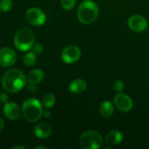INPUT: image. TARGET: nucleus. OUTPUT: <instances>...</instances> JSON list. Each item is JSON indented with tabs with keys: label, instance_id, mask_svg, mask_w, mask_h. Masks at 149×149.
I'll return each instance as SVG.
<instances>
[{
	"label": "nucleus",
	"instance_id": "obj_12",
	"mask_svg": "<svg viewBox=\"0 0 149 149\" xmlns=\"http://www.w3.org/2000/svg\"><path fill=\"white\" fill-rule=\"evenodd\" d=\"M33 133L39 139H46L52 135V129L49 124L42 122V123H38V125L35 126V127L33 129Z\"/></svg>",
	"mask_w": 149,
	"mask_h": 149
},
{
	"label": "nucleus",
	"instance_id": "obj_19",
	"mask_svg": "<svg viewBox=\"0 0 149 149\" xmlns=\"http://www.w3.org/2000/svg\"><path fill=\"white\" fill-rule=\"evenodd\" d=\"M75 3H76V0H60L61 6L66 10H72L75 6Z\"/></svg>",
	"mask_w": 149,
	"mask_h": 149
},
{
	"label": "nucleus",
	"instance_id": "obj_9",
	"mask_svg": "<svg viewBox=\"0 0 149 149\" xmlns=\"http://www.w3.org/2000/svg\"><path fill=\"white\" fill-rule=\"evenodd\" d=\"M127 24L129 28L135 32H142L148 26V20L141 15H133L128 18Z\"/></svg>",
	"mask_w": 149,
	"mask_h": 149
},
{
	"label": "nucleus",
	"instance_id": "obj_16",
	"mask_svg": "<svg viewBox=\"0 0 149 149\" xmlns=\"http://www.w3.org/2000/svg\"><path fill=\"white\" fill-rule=\"evenodd\" d=\"M114 112V107L110 101H104L100 107V113L104 118H109Z\"/></svg>",
	"mask_w": 149,
	"mask_h": 149
},
{
	"label": "nucleus",
	"instance_id": "obj_14",
	"mask_svg": "<svg viewBox=\"0 0 149 149\" xmlns=\"http://www.w3.org/2000/svg\"><path fill=\"white\" fill-rule=\"evenodd\" d=\"M87 87L86 82L82 79H76L69 85V90L73 93H81Z\"/></svg>",
	"mask_w": 149,
	"mask_h": 149
},
{
	"label": "nucleus",
	"instance_id": "obj_27",
	"mask_svg": "<svg viewBox=\"0 0 149 149\" xmlns=\"http://www.w3.org/2000/svg\"><path fill=\"white\" fill-rule=\"evenodd\" d=\"M39 148L46 149V148H45V147H43V146H38V147H36V148H35V149H39Z\"/></svg>",
	"mask_w": 149,
	"mask_h": 149
},
{
	"label": "nucleus",
	"instance_id": "obj_20",
	"mask_svg": "<svg viewBox=\"0 0 149 149\" xmlns=\"http://www.w3.org/2000/svg\"><path fill=\"white\" fill-rule=\"evenodd\" d=\"M12 7L11 0H0V10L2 11H9Z\"/></svg>",
	"mask_w": 149,
	"mask_h": 149
},
{
	"label": "nucleus",
	"instance_id": "obj_4",
	"mask_svg": "<svg viewBox=\"0 0 149 149\" xmlns=\"http://www.w3.org/2000/svg\"><path fill=\"white\" fill-rule=\"evenodd\" d=\"M34 41V34L29 28L24 27L19 29L14 36V45L21 52H26L32 48Z\"/></svg>",
	"mask_w": 149,
	"mask_h": 149
},
{
	"label": "nucleus",
	"instance_id": "obj_11",
	"mask_svg": "<svg viewBox=\"0 0 149 149\" xmlns=\"http://www.w3.org/2000/svg\"><path fill=\"white\" fill-rule=\"evenodd\" d=\"M3 115L10 120H17L22 114V108L15 102H6L3 108Z\"/></svg>",
	"mask_w": 149,
	"mask_h": 149
},
{
	"label": "nucleus",
	"instance_id": "obj_1",
	"mask_svg": "<svg viewBox=\"0 0 149 149\" xmlns=\"http://www.w3.org/2000/svg\"><path fill=\"white\" fill-rule=\"evenodd\" d=\"M27 79L24 73L19 69L7 71L2 78L3 88L10 93H17L26 85Z\"/></svg>",
	"mask_w": 149,
	"mask_h": 149
},
{
	"label": "nucleus",
	"instance_id": "obj_23",
	"mask_svg": "<svg viewBox=\"0 0 149 149\" xmlns=\"http://www.w3.org/2000/svg\"><path fill=\"white\" fill-rule=\"evenodd\" d=\"M8 95L6 93H0V103H3V104H5L6 102H8Z\"/></svg>",
	"mask_w": 149,
	"mask_h": 149
},
{
	"label": "nucleus",
	"instance_id": "obj_6",
	"mask_svg": "<svg viewBox=\"0 0 149 149\" xmlns=\"http://www.w3.org/2000/svg\"><path fill=\"white\" fill-rule=\"evenodd\" d=\"M25 17L31 24L35 26H40L44 24L46 20L45 12L37 7H31L28 9L25 12Z\"/></svg>",
	"mask_w": 149,
	"mask_h": 149
},
{
	"label": "nucleus",
	"instance_id": "obj_5",
	"mask_svg": "<svg viewBox=\"0 0 149 149\" xmlns=\"http://www.w3.org/2000/svg\"><path fill=\"white\" fill-rule=\"evenodd\" d=\"M102 143L101 134L94 130L85 132L79 138V145L83 149H98L102 146Z\"/></svg>",
	"mask_w": 149,
	"mask_h": 149
},
{
	"label": "nucleus",
	"instance_id": "obj_10",
	"mask_svg": "<svg viewBox=\"0 0 149 149\" xmlns=\"http://www.w3.org/2000/svg\"><path fill=\"white\" fill-rule=\"evenodd\" d=\"M113 101L115 107L121 112H128L133 108L132 99L125 93H117L113 98Z\"/></svg>",
	"mask_w": 149,
	"mask_h": 149
},
{
	"label": "nucleus",
	"instance_id": "obj_24",
	"mask_svg": "<svg viewBox=\"0 0 149 149\" xmlns=\"http://www.w3.org/2000/svg\"><path fill=\"white\" fill-rule=\"evenodd\" d=\"M4 125H5V123H4L3 119L2 117H0V131H2L4 128Z\"/></svg>",
	"mask_w": 149,
	"mask_h": 149
},
{
	"label": "nucleus",
	"instance_id": "obj_7",
	"mask_svg": "<svg viewBox=\"0 0 149 149\" xmlns=\"http://www.w3.org/2000/svg\"><path fill=\"white\" fill-rule=\"evenodd\" d=\"M81 56V51L79 47L77 45H68L66 46L61 53V58L65 63L72 64L76 61H78L80 58Z\"/></svg>",
	"mask_w": 149,
	"mask_h": 149
},
{
	"label": "nucleus",
	"instance_id": "obj_8",
	"mask_svg": "<svg viewBox=\"0 0 149 149\" xmlns=\"http://www.w3.org/2000/svg\"><path fill=\"white\" fill-rule=\"evenodd\" d=\"M17 53L10 47H3L0 50V65L3 67H10L17 61Z\"/></svg>",
	"mask_w": 149,
	"mask_h": 149
},
{
	"label": "nucleus",
	"instance_id": "obj_15",
	"mask_svg": "<svg viewBox=\"0 0 149 149\" xmlns=\"http://www.w3.org/2000/svg\"><path fill=\"white\" fill-rule=\"evenodd\" d=\"M123 134L119 130H112L106 135V141L112 145H118L123 141Z\"/></svg>",
	"mask_w": 149,
	"mask_h": 149
},
{
	"label": "nucleus",
	"instance_id": "obj_22",
	"mask_svg": "<svg viewBox=\"0 0 149 149\" xmlns=\"http://www.w3.org/2000/svg\"><path fill=\"white\" fill-rule=\"evenodd\" d=\"M44 52V47L40 44H35L32 46V52H34L36 55H40Z\"/></svg>",
	"mask_w": 149,
	"mask_h": 149
},
{
	"label": "nucleus",
	"instance_id": "obj_18",
	"mask_svg": "<svg viewBox=\"0 0 149 149\" xmlns=\"http://www.w3.org/2000/svg\"><path fill=\"white\" fill-rule=\"evenodd\" d=\"M23 61L26 66H32L37 62V55L34 52H27L24 54Z\"/></svg>",
	"mask_w": 149,
	"mask_h": 149
},
{
	"label": "nucleus",
	"instance_id": "obj_13",
	"mask_svg": "<svg viewBox=\"0 0 149 149\" xmlns=\"http://www.w3.org/2000/svg\"><path fill=\"white\" fill-rule=\"evenodd\" d=\"M44 77H45L44 72L41 69L36 68L30 72V73L27 76V81L30 85L35 86L40 83L44 79Z\"/></svg>",
	"mask_w": 149,
	"mask_h": 149
},
{
	"label": "nucleus",
	"instance_id": "obj_26",
	"mask_svg": "<svg viewBox=\"0 0 149 149\" xmlns=\"http://www.w3.org/2000/svg\"><path fill=\"white\" fill-rule=\"evenodd\" d=\"M12 149H24V147H23V146H14V147H12Z\"/></svg>",
	"mask_w": 149,
	"mask_h": 149
},
{
	"label": "nucleus",
	"instance_id": "obj_3",
	"mask_svg": "<svg viewBox=\"0 0 149 149\" xmlns=\"http://www.w3.org/2000/svg\"><path fill=\"white\" fill-rule=\"evenodd\" d=\"M99 15V7L98 5L91 1L86 0L82 2L77 11V16L80 23L84 24H90L96 20Z\"/></svg>",
	"mask_w": 149,
	"mask_h": 149
},
{
	"label": "nucleus",
	"instance_id": "obj_2",
	"mask_svg": "<svg viewBox=\"0 0 149 149\" xmlns=\"http://www.w3.org/2000/svg\"><path fill=\"white\" fill-rule=\"evenodd\" d=\"M43 105L37 99H28L22 105V114L28 122L38 121L43 116Z\"/></svg>",
	"mask_w": 149,
	"mask_h": 149
},
{
	"label": "nucleus",
	"instance_id": "obj_17",
	"mask_svg": "<svg viewBox=\"0 0 149 149\" xmlns=\"http://www.w3.org/2000/svg\"><path fill=\"white\" fill-rule=\"evenodd\" d=\"M56 102V98L52 93H46L42 99V105L46 109L52 108Z\"/></svg>",
	"mask_w": 149,
	"mask_h": 149
},
{
	"label": "nucleus",
	"instance_id": "obj_21",
	"mask_svg": "<svg viewBox=\"0 0 149 149\" xmlns=\"http://www.w3.org/2000/svg\"><path fill=\"white\" fill-rule=\"evenodd\" d=\"M125 88V85L123 83V81L118 79V80H115L114 83H113V89L117 92V93H121Z\"/></svg>",
	"mask_w": 149,
	"mask_h": 149
},
{
	"label": "nucleus",
	"instance_id": "obj_25",
	"mask_svg": "<svg viewBox=\"0 0 149 149\" xmlns=\"http://www.w3.org/2000/svg\"><path fill=\"white\" fill-rule=\"evenodd\" d=\"M43 116L45 118H49L51 116V113L49 111H45V112H43Z\"/></svg>",
	"mask_w": 149,
	"mask_h": 149
}]
</instances>
